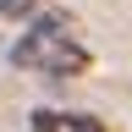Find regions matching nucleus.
<instances>
[{"instance_id":"nucleus-1","label":"nucleus","mask_w":132,"mask_h":132,"mask_svg":"<svg viewBox=\"0 0 132 132\" xmlns=\"http://www.w3.org/2000/svg\"><path fill=\"white\" fill-rule=\"evenodd\" d=\"M11 61L39 77H77L88 72V44L77 39V22L66 11H39L22 28V39L11 44Z\"/></svg>"},{"instance_id":"nucleus-2","label":"nucleus","mask_w":132,"mask_h":132,"mask_svg":"<svg viewBox=\"0 0 132 132\" xmlns=\"http://www.w3.org/2000/svg\"><path fill=\"white\" fill-rule=\"evenodd\" d=\"M33 132H105V121L88 110H33Z\"/></svg>"},{"instance_id":"nucleus-3","label":"nucleus","mask_w":132,"mask_h":132,"mask_svg":"<svg viewBox=\"0 0 132 132\" xmlns=\"http://www.w3.org/2000/svg\"><path fill=\"white\" fill-rule=\"evenodd\" d=\"M44 0H0V16H11V22H22V16H39Z\"/></svg>"}]
</instances>
